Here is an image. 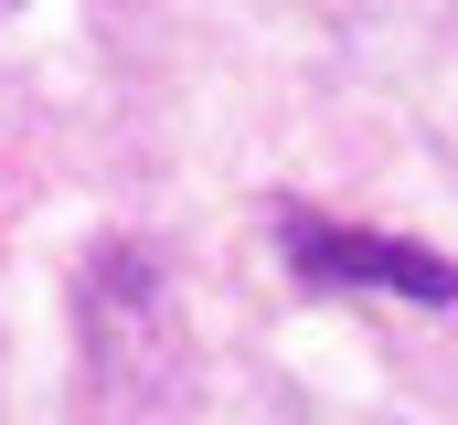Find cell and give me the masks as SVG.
Returning a JSON list of instances; mask_svg holds the SVG:
<instances>
[{"label":"cell","instance_id":"6da1fadb","mask_svg":"<svg viewBox=\"0 0 458 425\" xmlns=\"http://www.w3.org/2000/svg\"><path fill=\"white\" fill-rule=\"evenodd\" d=\"M267 234L288 255L299 288H394L416 309H458V255L416 245V234H384V223H331L310 203H267Z\"/></svg>","mask_w":458,"mask_h":425}]
</instances>
